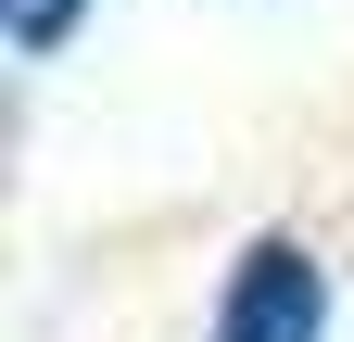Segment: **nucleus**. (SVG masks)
Instances as JSON below:
<instances>
[{
  "label": "nucleus",
  "instance_id": "1",
  "mask_svg": "<svg viewBox=\"0 0 354 342\" xmlns=\"http://www.w3.org/2000/svg\"><path fill=\"white\" fill-rule=\"evenodd\" d=\"M215 342H329V267L291 228H266L215 291Z\"/></svg>",
  "mask_w": 354,
  "mask_h": 342
},
{
  "label": "nucleus",
  "instance_id": "2",
  "mask_svg": "<svg viewBox=\"0 0 354 342\" xmlns=\"http://www.w3.org/2000/svg\"><path fill=\"white\" fill-rule=\"evenodd\" d=\"M88 0H0V26H13V51H64Z\"/></svg>",
  "mask_w": 354,
  "mask_h": 342
}]
</instances>
